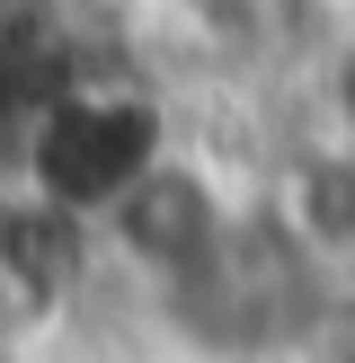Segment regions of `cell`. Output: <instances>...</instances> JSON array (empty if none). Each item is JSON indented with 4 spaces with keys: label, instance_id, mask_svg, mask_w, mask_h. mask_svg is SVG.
I'll list each match as a JSON object with an SVG mask.
<instances>
[{
    "label": "cell",
    "instance_id": "obj_1",
    "mask_svg": "<svg viewBox=\"0 0 355 363\" xmlns=\"http://www.w3.org/2000/svg\"><path fill=\"white\" fill-rule=\"evenodd\" d=\"M248 222H258V204H240V195L178 142V151L89 230V248H98V275H116L133 301L169 311V301L204 293L231 266V248L248 240Z\"/></svg>",
    "mask_w": 355,
    "mask_h": 363
},
{
    "label": "cell",
    "instance_id": "obj_2",
    "mask_svg": "<svg viewBox=\"0 0 355 363\" xmlns=\"http://www.w3.org/2000/svg\"><path fill=\"white\" fill-rule=\"evenodd\" d=\"M258 222L275 230V248L320 284L329 301H355V142L302 124L293 151L266 177Z\"/></svg>",
    "mask_w": 355,
    "mask_h": 363
}]
</instances>
